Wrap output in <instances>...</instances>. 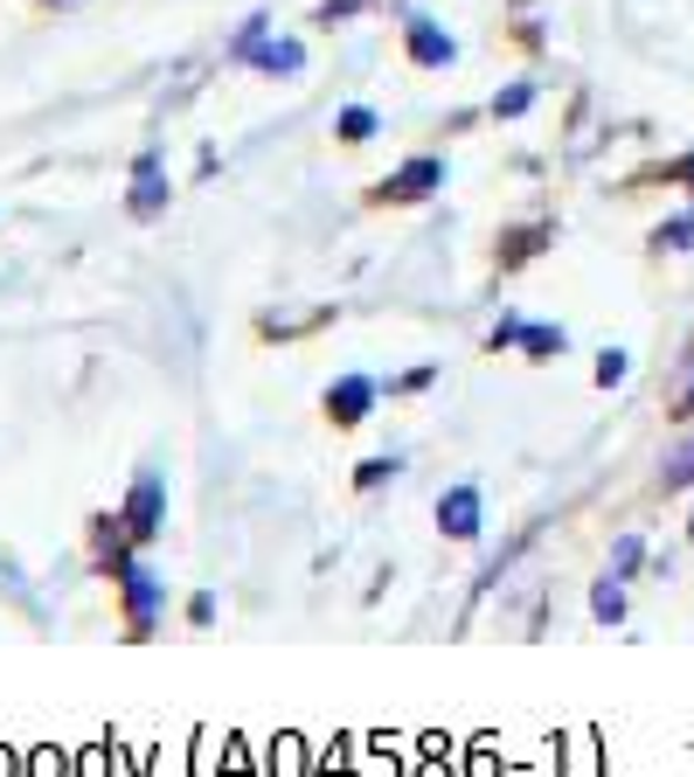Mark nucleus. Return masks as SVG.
Instances as JSON below:
<instances>
[{
    "instance_id": "1",
    "label": "nucleus",
    "mask_w": 694,
    "mask_h": 777,
    "mask_svg": "<svg viewBox=\"0 0 694 777\" xmlns=\"http://www.w3.org/2000/svg\"><path fill=\"white\" fill-rule=\"evenodd\" d=\"M403 42H410V56H417L424 70H445L452 56H458V42L438 29V21H431V14H410V29H403Z\"/></svg>"
},
{
    "instance_id": "2",
    "label": "nucleus",
    "mask_w": 694,
    "mask_h": 777,
    "mask_svg": "<svg viewBox=\"0 0 694 777\" xmlns=\"http://www.w3.org/2000/svg\"><path fill=\"white\" fill-rule=\"evenodd\" d=\"M369 410H375V382L369 375H341V382L327 388V417L333 424H362Z\"/></svg>"
},
{
    "instance_id": "3",
    "label": "nucleus",
    "mask_w": 694,
    "mask_h": 777,
    "mask_svg": "<svg viewBox=\"0 0 694 777\" xmlns=\"http://www.w3.org/2000/svg\"><path fill=\"white\" fill-rule=\"evenodd\" d=\"M160 479H153V473H139V486H133V507H125V535H133V541H153V535H160Z\"/></svg>"
},
{
    "instance_id": "4",
    "label": "nucleus",
    "mask_w": 694,
    "mask_h": 777,
    "mask_svg": "<svg viewBox=\"0 0 694 777\" xmlns=\"http://www.w3.org/2000/svg\"><path fill=\"white\" fill-rule=\"evenodd\" d=\"M431 188H445V160H410L396 180H382V201H424Z\"/></svg>"
},
{
    "instance_id": "5",
    "label": "nucleus",
    "mask_w": 694,
    "mask_h": 777,
    "mask_svg": "<svg viewBox=\"0 0 694 777\" xmlns=\"http://www.w3.org/2000/svg\"><path fill=\"white\" fill-rule=\"evenodd\" d=\"M438 528L452 541H473L479 535V494H473V486H452V494L438 500Z\"/></svg>"
},
{
    "instance_id": "6",
    "label": "nucleus",
    "mask_w": 694,
    "mask_h": 777,
    "mask_svg": "<svg viewBox=\"0 0 694 777\" xmlns=\"http://www.w3.org/2000/svg\"><path fill=\"white\" fill-rule=\"evenodd\" d=\"M118 583H125V611H133V625L146 632V625H153V611H160V583H153L139 562H125V569H118Z\"/></svg>"
},
{
    "instance_id": "7",
    "label": "nucleus",
    "mask_w": 694,
    "mask_h": 777,
    "mask_svg": "<svg viewBox=\"0 0 694 777\" xmlns=\"http://www.w3.org/2000/svg\"><path fill=\"white\" fill-rule=\"evenodd\" d=\"M299 63H305V49H299L292 35H278V42H257V49H250V70H265V76H299Z\"/></svg>"
},
{
    "instance_id": "8",
    "label": "nucleus",
    "mask_w": 694,
    "mask_h": 777,
    "mask_svg": "<svg viewBox=\"0 0 694 777\" xmlns=\"http://www.w3.org/2000/svg\"><path fill=\"white\" fill-rule=\"evenodd\" d=\"M133 174H139V180H133V216H160V209H167V180H160V160L146 153V160H139Z\"/></svg>"
},
{
    "instance_id": "9",
    "label": "nucleus",
    "mask_w": 694,
    "mask_h": 777,
    "mask_svg": "<svg viewBox=\"0 0 694 777\" xmlns=\"http://www.w3.org/2000/svg\"><path fill=\"white\" fill-rule=\"evenodd\" d=\"M590 611H598L604 625H619V618H625V590L619 583H598V590H590Z\"/></svg>"
},
{
    "instance_id": "10",
    "label": "nucleus",
    "mask_w": 694,
    "mask_h": 777,
    "mask_svg": "<svg viewBox=\"0 0 694 777\" xmlns=\"http://www.w3.org/2000/svg\"><path fill=\"white\" fill-rule=\"evenodd\" d=\"M528 105H535V84H507V91L494 97V112H500V118H521Z\"/></svg>"
},
{
    "instance_id": "11",
    "label": "nucleus",
    "mask_w": 694,
    "mask_h": 777,
    "mask_svg": "<svg viewBox=\"0 0 694 777\" xmlns=\"http://www.w3.org/2000/svg\"><path fill=\"white\" fill-rule=\"evenodd\" d=\"M369 133H375V112L369 105H348L341 112V139H369Z\"/></svg>"
},
{
    "instance_id": "12",
    "label": "nucleus",
    "mask_w": 694,
    "mask_h": 777,
    "mask_svg": "<svg viewBox=\"0 0 694 777\" xmlns=\"http://www.w3.org/2000/svg\"><path fill=\"white\" fill-rule=\"evenodd\" d=\"M528 354H562V327H521Z\"/></svg>"
},
{
    "instance_id": "13",
    "label": "nucleus",
    "mask_w": 694,
    "mask_h": 777,
    "mask_svg": "<svg viewBox=\"0 0 694 777\" xmlns=\"http://www.w3.org/2000/svg\"><path fill=\"white\" fill-rule=\"evenodd\" d=\"M382 479H396V458H369L362 473H354V486H382Z\"/></svg>"
},
{
    "instance_id": "14",
    "label": "nucleus",
    "mask_w": 694,
    "mask_h": 777,
    "mask_svg": "<svg viewBox=\"0 0 694 777\" xmlns=\"http://www.w3.org/2000/svg\"><path fill=\"white\" fill-rule=\"evenodd\" d=\"M687 479H694V445L681 458H666V486H687Z\"/></svg>"
},
{
    "instance_id": "15",
    "label": "nucleus",
    "mask_w": 694,
    "mask_h": 777,
    "mask_svg": "<svg viewBox=\"0 0 694 777\" xmlns=\"http://www.w3.org/2000/svg\"><path fill=\"white\" fill-rule=\"evenodd\" d=\"M625 375V354H598V382H619Z\"/></svg>"
},
{
    "instance_id": "16",
    "label": "nucleus",
    "mask_w": 694,
    "mask_h": 777,
    "mask_svg": "<svg viewBox=\"0 0 694 777\" xmlns=\"http://www.w3.org/2000/svg\"><path fill=\"white\" fill-rule=\"evenodd\" d=\"M681 174H687V180H694V160H687V167H681Z\"/></svg>"
},
{
    "instance_id": "17",
    "label": "nucleus",
    "mask_w": 694,
    "mask_h": 777,
    "mask_svg": "<svg viewBox=\"0 0 694 777\" xmlns=\"http://www.w3.org/2000/svg\"><path fill=\"white\" fill-rule=\"evenodd\" d=\"M49 8H70V0H49Z\"/></svg>"
}]
</instances>
